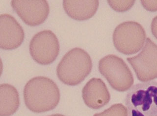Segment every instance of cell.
Here are the masks:
<instances>
[{
  "mask_svg": "<svg viewBox=\"0 0 157 116\" xmlns=\"http://www.w3.org/2000/svg\"><path fill=\"white\" fill-rule=\"evenodd\" d=\"M20 105L19 95L10 84L0 85V116H11L16 112Z\"/></svg>",
  "mask_w": 157,
  "mask_h": 116,
  "instance_id": "obj_12",
  "label": "cell"
},
{
  "mask_svg": "<svg viewBox=\"0 0 157 116\" xmlns=\"http://www.w3.org/2000/svg\"><path fill=\"white\" fill-rule=\"evenodd\" d=\"M11 5L22 21L32 27L44 23L50 13L49 4L45 0H13Z\"/></svg>",
  "mask_w": 157,
  "mask_h": 116,
  "instance_id": "obj_8",
  "label": "cell"
},
{
  "mask_svg": "<svg viewBox=\"0 0 157 116\" xmlns=\"http://www.w3.org/2000/svg\"><path fill=\"white\" fill-rule=\"evenodd\" d=\"M99 3L97 0H64L63 6L65 13L71 18L78 21L88 20L97 12Z\"/></svg>",
  "mask_w": 157,
  "mask_h": 116,
  "instance_id": "obj_11",
  "label": "cell"
},
{
  "mask_svg": "<svg viewBox=\"0 0 157 116\" xmlns=\"http://www.w3.org/2000/svg\"><path fill=\"white\" fill-rule=\"evenodd\" d=\"M48 116H65V115L60 114H53V115H49Z\"/></svg>",
  "mask_w": 157,
  "mask_h": 116,
  "instance_id": "obj_17",
  "label": "cell"
},
{
  "mask_svg": "<svg viewBox=\"0 0 157 116\" xmlns=\"http://www.w3.org/2000/svg\"><path fill=\"white\" fill-rule=\"evenodd\" d=\"M141 5L146 10L150 11H157V1H141Z\"/></svg>",
  "mask_w": 157,
  "mask_h": 116,
  "instance_id": "obj_15",
  "label": "cell"
},
{
  "mask_svg": "<svg viewBox=\"0 0 157 116\" xmlns=\"http://www.w3.org/2000/svg\"><path fill=\"white\" fill-rule=\"evenodd\" d=\"M99 71L113 89L120 92L130 90L134 84L132 72L121 58L110 54L99 62Z\"/></svg>",
  "mask_w": 157,
  "mask_h": 116,
  "instance_id": "obj_4",
  "label": "cell"
},
{
  "mask_svg": "<svg viewBox=\"0 0 157 116\" xmlns=\"http://www.w3.org/2000/svg\"><path fill=\"white\" fill-rule=\"evenodd\" d=\"M140 81L147 82L157 78V45L149 38L139 54L127 59Z\"/></svg>",
  "mask_w": 157,
  "mask_h": 116,
  "instance_id": "obj_7",
  "label": "cell"
},
{
  "mask_svg": "<svg viewBox=\"0 0 157 116\" xmlns=\"http://www.w3.org/2000/svg\"><path fill=\"white\" fill-rule=\"evenodd\" d=\"M93 116H128L127 109L121 103L113 104L110 107Z\"/></svg>",
  "mask_w": 157,
  "mask_h": 116,
  "instance_id": "obj_13",
  "label": "cell"
},
{
  "mask_svg": "<svg viewBox=\"0 0 157 116\" xmlns=\"http://www.w3.org/2000/svg\"><path fill=\"white\" fill-rule=\"evenodd\" d=\"M82 98L87 107L99 109L109 102L110 95L107 86L102 79L93 78L87 82L82 89Z\"/></svg>",
  "mask_w": 157,
  "mask_h": 116,
  "instance_id": "obj_10",
  "label": "cell"
},
{
  "mask_svg": "<svg viewBox=\"0 0 157 116\" xmlns=\"http://www.w3.org/2000/svg\"><path fill=\"white\" fill-rule=\"evenodd\" d=\"M23 29L9 14L0 15V48L11 50L18 48L24 40Z\"/></svg>",
  "mask_w": 157,
  "mask_h": 116,
  "instance_id": "obj_9",
  "label": "cell"
},
{
  "mask_svg": "<svg viewBox=\"0 0 157 116\" xmlns=\"http://www.w3.org/2000/svg\"><path fill=\"white\" fill-rule=\"evenodd\" d=\"M91 58L86 51L74 48L64 55L56 68V75L62 83L76 86L82 83L90 73Z\"/></svg>",
  "mask_w": 157,
  "mask_h": 116,
  "instance_id": "obj_2",
  "label": "cell"
},
{
  "mask_svg": "<svg viewBox=\"0 0 157 116\" xmlns=\"http://www.w3.org/2000/svg\"><path fill=\"white\" fill-rule=\"evenodd\" d=\"M23 93L26 107L36 113L53 110L60 100L59 87L47 77H34L30 79L25 86Z\"/></svg>",
  "mask_w": 157,
  "mask_h": 116,
  "instance_id": "obj_1",
  "label": "cell"
},
{
  "mask_svg": "<svg viewBox=\"0 0 157 116\" xmlns=\"http://www.w3.org/2000/svg\"><path fill=\"white\" fill-rule=\"evenodd\" d=\"M113 37L117 50L128 55L136 54L141 49L146 41V35L140 23L127 21L115 28Z\"/></svg>",
  "mask_w": 157,
  "mask_h": 116,
  "instance_id": "obj_5",
  "label": "cell"
},
{
  "mask_svg": "<svg viewBox=\"0 0 157 116\" xmlns=\"http://www.w3.org/2000/svg\"><path fill=\"white\" fill-rule=\"evenodd\" d=\"M128 116H157V82L133 86L125 99Z\"/></svg>",
  "mask_w": 157,
  "mask_h": 116,
  "instance_id": "obj_3",
  "label": "cell"
},
{
  "mask_svg": "<svg viewBox=\"0 0 157 116\" xmlns=\"http://www.w3.org/2000/svg\"><path fill=\"white\" fill-rule=\"evenodd\" d=\"M109 6L115 11L123 13L128 11L134 6L135 1H108Z\"/></svg>",
  "mask_w": 157,
  "mask_h": 116,
  "instance_id": "obj_14",
  "label": "cell"
},
{
  "mask_svg": "<svg viewBox=\"0 0 157 116\" xmlns=\"http://www.w3.org/2000/svg\"><path fill=\"white\" fill-rule=\"evenodd\" d=\"M59 43L56 35L51 30L36 33L29 42V53L37 63L46 66L53 63L59 53Z\"/></svg>",
  "mask_w": 157,
  "mask_h": 116,
  "instance_id": "obj_6",
  "label": "cell"
},
{
  "mask_svg": "<svg viewBox=\"0 0 157 116\" xmlns=\"http://www.w3.org/2000/svg\"><path fill=\"white\" fill-rule=\"evenodd\" d=\"M151 29L152 34L157 40V16L155 17L152 20Z\"/></svg>",
  "mask_w": 157,
  "mask_h": 116,
  "instance_id": "obj_16",
  "label": "cell"
}]
</instances>
